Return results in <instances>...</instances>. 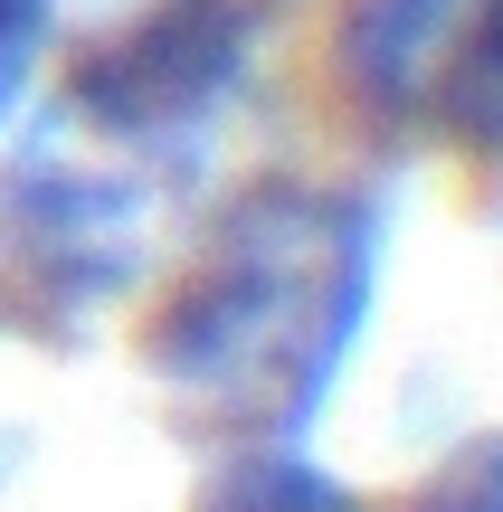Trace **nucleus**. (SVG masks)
I'll use <instances>...</instances> for the list:
<instances>
[{
	"label": "nucleus",
	"mask_w": 503,
	"mask_h": 512,
	"mask_svg": "<svg viewBox=\"0 0 503 512\" xmlns=\"http://www.w3.org/2000/svg\"><path fill=\"white\" fill-rule=\"evenodd\" d=\"M380 209L361 190L266 181L238 200L171 313L152 323V370L200 408L257 427L266 446L304 437L371 323Z\"/></svg>",
	"instance_id": "f257e3e1"
},
{
	"label": "nucleus",
	"mask_w": 503,
	"mask_h": 512,
	"mask_svg": "<svg viewBox=\"0 0 503 512\" xmlns=\"http://www.w3.org/2000/svg\"><path fill=\"white\" fill-rule=\"evenodd\" d=\"M333 76L380 133L503 143V0H352L333 29Z\"/></svg>",
	"instance_id": "f03ea898"
},
{
	"label": "nucleus",
	"mask_w": 503,
	"mask_h": 512,
	"mask_svg": "<svg viewBox=\"0 0 503 512\" xmlns=\"http://www.w3.org/2000/svg\"><path fill=\"white\" fill-rule=\"evenodd\" d=\"M238 76H247L238 0H152L133 29H114L76 67V114L105 143H171V133L209 124Z\"/></svg>",
	"instance_id": "7ed1b4c3"
},
{
	"label": "nucleus",
	"mask_w": 503,
	"mask_h": 512,
	"mask_svg": "<svg viewBox=\"0 0 503 512\" xmlns=\"http://www.w3.org/2000/svg\"><path fill=\"white\" fill-rule=\"evenodd\" d=\"M133 219L143 190L114 171H76L57 143H38L0 181V247L38 294H114L133 275Z\"/></svg>",
	"instance_id": "20e7f679"
},
{
	"label": "nucleus",
	"mask_w": 503,
	"mask_h": 512,
	"mask_svg": "<svg viewBox=\"0 0 503 512\" xmlns=\"http://www.w3.org/2000/svg\"><path fill=\"white\" fill-rule=\"evenodd\" d=\"M200 512H361V494H342L323 465L285 456V446H257L200 494Z\"/></svg>",
	"instance_id": "39448f33"
},
{
	"label": "nucleus",
	"mask_w": 503,
	"mask_h": 512,
	"mask_svg": "<svg viewBox=\"0 0 503 512\" xmlns=\"http://www.w3.org/2000/svg\"><path fill=\"white\" fill-rule=\"evenodd\" d=\"M409 512H503V446H475V456H456V465H447V475H437Z\"/></svg>",
	"instance_id": "423d86ee"
},
{
	"label": "nucleus",
	"mask_w": 503,
	"mask_h": 512,
	"mask_svg": "<svg viewBox=\"0 0 503 512\" xmlns=\"http://www.w3.org/2000/svg\"><path fill=\"white\" fill-rule=\"evenodd\" d=\"M48 10H57V0H0V124H10V105L29 95V67H38V38H48Z\"/></svg>",
	"instance_id": "0eeeda50"
}]
</instances>
